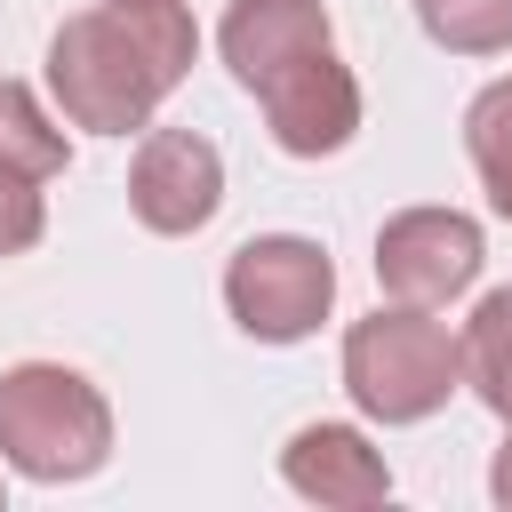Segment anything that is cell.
Wrapping results in <instances>:
<instances>
[{"label":"cell","mask_w":512,"mask_h":512,"mask_svg":"<svg viewBox=\"0 0 512 512\" xmlns=\"http://www.w3.org/2000/svg\"><path fill=\"white\" fill-rule=\"evenodd\" d=\"M192 8L184 0H104L56 24L48 40V88L72 128L128 136L160 112V96L192 72Z\"/></svg>","instance_id":"cell-1"},{"label":"cell","mask_w":512,"mask_h":512,"mask_svg":"<svg viewBox=\"0 0 512 512\" xmlns=\"http://www.w3.org/2000/svg\"><path fill=\"white\" fill-rule=\"evenodd\" d=\"M0 456L24 480H88L112 456L104 392L64 360H24L0 376Z\"/></svg>","instance_id":"cell-2"},{"label":"cell","mask_w":512,"mask_h":512,"mask_svg":"<svg viewBox=\"0 0 512 512\" xmlns=\"http://www.w3.org/2000/svg\"><path fill=\"white\" fill-rule=\"evenodd\" d=\"M456 384H464V344L424 304H392V312L352 320V336H344V392L376 424H424L432 408H448Z\"/></svg>","instance_id":"cell-3"},{"label":"cell","mask_w":512,"mask_h":512,"mask_svg":"<svg viewBox=\"0 0 512 512\" xmlns=\"http://www.w3.org/2000/svg\"><path fill=\"white\" fill-rule=\"evenodd\" d=\"M328 296H336V264H328V248L304 240V232H264V240H248V248L224 264V304H232V320H240L256 344H296V336H312L320 312H328Z\"/></svg>","instance_id":"cell-4"},{"label":"cell","mask_w":512,"mask_h":512,"mask_svg":"<svg viewBox=\"0 0 512 512\" xmlns=\"http://www.w3.org/2000/svg\"><path fill=\"white\" fill-rule=\"evenodd\" d=\"M376 280L392 304H448L480 280V224L456 208H400L376 232Z\"/></svg>","instance_id":"cell-5"},{"label":"cell","mask_w":512,"mask_h":512,"mask_svg":"<svg viewBox=\"0 0 512 512\" xmlns=\"http://www.w3.org/2000/svg\"><path fill=\"white\" fill-rule=\"evenodd\" d=\"M216 200H224V160H216L208 136H192V128H152V136L136 144V160H128V208H136L144 232L184 240V232H200V224L216 216Z\"/></svg>","instance_id":"cell-6"},{"label":"cell","mask_w":512,"mask_h":512,"mask_svg":"<svg viewBox=\"0 0 512 512\" xmlns=\"http://www.w3.org/2000/svg\"><path fill=\"white\" fill-rule=\"evenodd\" d=\"M216 48H224L232 80H240L248 96H264V88H280L296 64H312L320 48H336V32H328V8H320V0H232Z\"/></svg>","instance_id":"cell-7"},{"label":"cell","mask_w":512,"mask_h":512,"mask_svg":"<svg viewBox=\"0 0 512 512\" xmlns=\"http://www.w3.org/2000/svg\"><path fill=\"white\" fill-rule=\"evenodd\" d=\"M256 104H264V120H272V144L296 152V160L344 152L352 128H360V88H352V72L336 64V48H320L312 64H296V72H288L280 88H264Z\"/></svg>","instance_id":"cell-8"},{"label":"cell","mask_w":512,"mask_h":512,"mask_svg":"<svg viewBox=\"0 0 512 512\" xmlns=\"http://www.w3.org/2000/svg\"><path fill=\"white\" fill-rule=\"evenodd\" d=\"M280 480L312 504H384L392 496V472L384 456L352 432V424H304L288 448H280Z\"/></svg>","instance_id":"cell-9"},{"label":"cell","mask_w":512,"mask_h":512,"mask_svg":"<svg viewBox=\"0 0 512 512\" xmlns=\"http://www.w3.org/2000/svg\"><path fill=\"white\" fill-rule=\"evenodd\" d=\"M64 160H72V144H64V128L40 112V96H32L24 80H0V176L48 184V176H64Z\"/></svg>","instance_id":"cell-10"},{"label":"cell","mask_w":512,"mask_h":512,"mask_svg":"<svg viewBox=\"0 0 512 512\" xmlns=\"http://www.w3.org/2000/svg\"><path fill=\"white\" fill-rule=\"evenodd\" d=\"M464 384L480 392V408L496 424H512V288L480 296V312L464 320Z\"/></svg>","instance_id":"cell-11"},{"label":"cell","mask_w":512,"mask_h":512,"mask_svg":"<svg viewBox=\"0 0 512 512\" xmlns=\"http://www.w3.org/2000/svg\"><path fill=\"white\" fill-rule=\"evenodd\" d=\"M464 152H472V168H480L488 208L512 224V80H496V88L472 96V112H464Z\"/></svg>","instance_id":"cell-12"},{"label":"cell","mask_w":512,"mask_h":512,"mask_svg":"<svg viewBox=\"0 0 512 512\" xmlns=\"http://www.w3.org/2000/svg\"><path fill=\"white\" fill-rule=\"evenodd\" d=\"M416 24L448 56H496V48H512V0H416Z\"/></svg>","instance_id":"cell-13"},{"label":"cell","mask_w":512,"mask_h":512,"mask_svg":"<svg viewBox=\"0 0 512 512\" xmlns=\"http://www.w3.org/2000/svg\"><path fill=\"white\" fill-rule=\"evenodd\" d=\"M40 232H48L40 184H16V176H0V256H24V248H40Z\"/></svg>","instance_id":"cell-14"},{"label":"cell","mask_w":512,"mask_h":512,"mask_svg":"<svg viewBox=\"0 0 512 512\" xmlns=\"http://www.w3.org/2000/svg\"><path fill=\"white\" fill-rule=\"evenodd\" d=\"M488 496L512 512V440H504V448H496V464H488Z\"/></svg>","instance_id":"cell-15"}]
</instances>
